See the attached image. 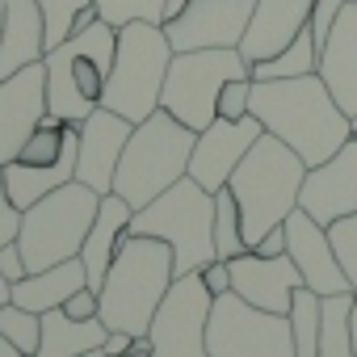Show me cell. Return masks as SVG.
<instances>
[{
	"label": "cell",
	"mask_w": 357,
	"mask_h": 357,
	"mask_svg": "<svg viewBox=\"0 0 357 357\" xmlns=\"http://www.w3.org/2000/svg\"><path fill=\"white\" fill-rule=\"evenodd\" d=\"M252 114L269 135L294 147L307 168L324 164L353 139V118L336 105L319 72L294 80H252Z\"/></svg>",
	"instance_id": "1"
},
{
	"label": "cell",
	"mask_w": 357,
	"mask_h": 357,
	"mask_svg": "<svg viewBox=\"0 0 357 357\" xmlns=\"http://www.w3.org/2000/svg\"><path fill=\"white\" fill-rule=\"evenodd\" d=\"M303 176L307 164L294 147H286L278 135H261L252 143V151L240 160V168L231 172L227 190L236 194L240 206V223H244V244L257 248V240L286 223L298 211V194H303Z\"/></svg>",
	"instance_id": "2"
},
{
	"label": "cell",
	"mask_w": 357,
	"mask_h": 357,
	"mask_svg": "<svg viewBox=\"0 0 357 357\" xmlns=\"http://www.w3.org/2000/svg\"><path fill=\"white\" fill-rule=\"evenodd\" d=\"M172 278H176L172 248L164 240H155V236H130L118 248V257H114V265H109V273H105V282L97 290L101 324L109 332L147 336L151 315L164 303Z\"/></svg>",
	"instance_id": "3"
},
{
	"label": "cell",
	"mask_w": 357,
	"mask_h": 357,
	"mask_svg": "<svg viewBox=\"0 0 357 357\" xmlns=\"http://www.w3.org/2000/svg\"><path fill=\"white\" fill-rule=\"evenodd\" d=\"M198 130L176 122L168 109H155L151 118L135 122L118 172H114V194L126 198L135 211L155 202L164 190H172L181 176H190V155H194Z\"/></svg>",
	"instance_id": "4"
},
{
	"label": "cell",
	"mask_w": 357,
	"mask_h": 357,
	"mask_svg": "<svg viewBox=\"0 0 357 357\" xmlns=\"http://www.w3.org/2000/svg\"><path fill=\"white\" fill-rule=\"evenodd\" d=\"M114 55H118V30L101 17L93 26L76 30L68 43L51 47L43 59V68H47V114L80 126L101 105Z\"/></svg>",
	"instance_id": "5"
},
{
	"label": "cell",
	"mask_w": 357,
	"mask_h": 357,
	"mask_svg": "<svg viewBox=\"0 0 357 357\" xmlns=\"http://www.w3.org/2000/svg\"><path fill=\"white\" fill-rule=\"evenodd\" d=\"M130 236H155L172 248V269L198 273L211 265L215 252V194L202 190L194 176H181L172 190L130 215Z\"/></svg>",
	"instance_id": "6"
},
{
	"label": "cell",
	"mask_w": 357,
	"mask_h": 357,
	"mask_svg": "<svg viewBox=\"0 0 357 357\" xmlns=\"http://www.w3.org/2000/svg\"><path fill=\"white\" fill-rule=\"evenodd\" d=\"M172 43L164 34V26L155 22H130L118 30V55L101 93V105L122 114L126 122H143L160 109V93H164V76L172 63Z\"/></svg>",
	"instance_id": "7"
},
{
	"label": "cell",
	"mask_w": 357,
	"mask_h": 357,
	"mask_svg": "<svg viewBox=\"0 0 357 357\" xmlns=\"http://www.w3.org/2000/svg\"><path fill=\"white\" fill-rule=\"evenodd\" d=\"M97 211H101V194L89 190L84 181H68V185L51 190L47 198H38L30 211H22L17 248L26 257V269L38 273V269L80 257Z\"/></svg>",
	"instance_id": "8"
},
{
	"label": "cell",
	"mask_w": 357,
	"mask_h": 357,
	"mask_svg": "<svg viewBox=\"0 0 357 357\" xmlns=\"http://www.w3.org/2000/svg\"><path fill=\"white\" fill-rule=\"evenodd\" d=\"M252 76L240 47H219V51H181L172 55L160 109H168L176 122H185L190 130H206L219 118V93L227 80Z\"/></svg>",
	"instance_id": "9"
},
{
	"label": "cell",
	"mask_w": 357,
	"mask_h": 357,
	"mask_svg": "<svg viewBox=\"0 0 357 357\" xmlns=\"http://www.w3.org/2000/svg\"><path fill=\"white\" fill-rule=\"evenodd\" d=\"M206 357H294L290 319L278 311H261L227 290L211 307Z\"/></svg>",
	"instance_id": "10"
},
{
	"label": "cell",
	"mask_w": 357,
	"mask_h": 357,
	"mask_svg": "<svg viewBox=\"0 0 357 357\" xmlns=\"http://www.w3.org/2000/svg\"><path fill=\"white\" fill-rule=\"evenodd\" d=\"M215 294L206 290L202 273L172 278L164 303L151 315L147 340L155 357H206V324H211Z\"/></svg>",
	"instance_id": "11"
},
{
	"label": "cell",
	"mask_w": 357,
	"mask_h": 357,
	"mask_svg": "<svg viewBox=\"0 0 357 357\" xmlns=\"http://www.w3.org/2000/svg\"><path fill=\"white\" fill-rule=\"evenodd\" d=\"M257 0H185L181 13L164 22V34L172 51H219L240 47L248 22H252Z\"/></svg>",
	"instance_id": "12"
},
{
	"label": "cell",
	"mask_w": 357,
	"mask_h": 357,
	"mask_svg": "<svg viewBox=\"0 0 357 357\" xmlns=\"http://www.w3.org/2000/svg\"><path fill=\"white\" fill-rule=\"evenodd\" d=\"M261 135H265V126H261L257 114H248L240 122L215 118L206 130H198V143H194V155H190V176H194L202 190L219 194L231 181V172L240 168V160L252 151V143Z\"/></svg>",
	"instance_id": "13"
},
{
	"label": "cell",
	"mask_w": 357,
	"mask_h": 357,
	"mask_svg": "<svg viewBox=\"0 0 357 357\" xmlns=\"http://www.w3.org/2000/svg\"><path fill=\"white\" fill-rule=\"evenodd\" d=\"M298 211H307L324 227L344 219V215H357V135L336 155H328L324 164L307 168L303 194H298Z\"/></svg>",
	"instance_id": "14"
},
{
	"label": "cell",
	"mask_w": 357,
	"mask_h": 357,
	"mask_svg": "<svg viewBox=\"0 0 357 357\" xmlns=\"http://www.w3.org/2000/svg\"><path fill=\"white\" fill-rule=\"evenodd\" d=\"M135 122H126L122 114L97 105L84 122H80V143H76V181H84L89 190H97L101 198L114 194V172L122 160V147L130 139Z\"/></svg>",
	"instance_id": "15"
},
{
	"label": "cell",
	"mask_w": 357,
	"mask_h": 357,
	"mask_svg": "<svg viewBox=\"0 0 357 357\" xmlns=\"http://www.w3.org/2000/svg\"><path fill=\"white\" fill-rule=\"evenodd\" d=\"M47 118V68L30 63L0 80V164L17 160L22 143Z\"/></svg>",
	"instance_id": "16"
},
{
	"label": "cell",
	"mask_w": 357,
	"mask_h": 357,
	"mask_svg": "<svg viewBox=\"0 0 357 357\" xmlns=\"http://www.w3.org/2000/svg\"><path fill=\"white\" fill-rule=\"evenodd\" d=\"M227 265H231V290H236L244 303L261 307V311L286 315L294 290L303 286V273H298V265L290 261V252H282V257H257V252L248 248V252L231 257Z\"/></svg>",
	"instance_id": "17"
},
{
	"label": "cell",
	"mask_w": 357,
	"mask_h": 357,
	"mask_svg": "<svg viewBox=\"0 0 357 357\" xmlns=\"http://www.w3.org/2000/svg\"><path fill=\"white\" fill-rule=\"evenodd\" d=\"M286 252H290V261L298 265L307 290H315V294H344V290H349V278H344L340 265H336L328 227L315 223L307 211H294V215L286 219Z\"/></svg>",
	"instance_id": "18"
},
{
	"label": "cell",
	"mask_w": 357,
	"mask_h": 357,
	"mask_svg": "<svg viewBox=\"0 0 357 357\" xmlns=\"http://www.w3.org/2000/svg\"><path fill=\"white\" fill-rule=\"evenodd\" d=\"M307 26H311V0H257L252 22L240 38V55L248 72L252 63H265L278 51H286Z\"/></svg>",
	"instance_id": "19"
},
{
	"label": "cell",
	"mask_w": 357,
	"mask_h": 357,
	"mask_svg": "<svg viewBox=\"0 0 357 357\" xmlns=\"http://www.w3.org/2000/svg\"><path fill=\"white\" fill-rule=\"evenodd\" d=\"M319 76L336 97V105L353 118L357 114V5L353 0L340 9L332 34L319 47Z\"/></svg>",
	"instance_id": "20"
},
{
	"label": "cell",
	"mask_w": 357,
	"mask_h": 357,
	"mask_svg": "<svg viewBox=\"0 0 357 357\" xmlns=\"http://www.w3.org/2000/svg\"><path fill=\"white\" fill-rule=\"evenodd\" d=\"M130 215H135V206L126 198H118V194L101 198V211H97V219H93V227L84 236V248H80V265H84L89 290H101L118 248L130 240Z\"/></svg>",
	"instance_id": "21"
},
{
	"label": "cell",
	"mask_w": 357,
	"mask_h": 357,
	"mask_svg": "<svg viewBox=\"0 0 357 357\" xmlns=\"http://www.w3.org/2000/svg\"><path fill=\"white\" fill-rule=\"evenodd\" d=\"M43 59H47V26L38 0H9L5 30H0V80Z\"/></svg>",
	"instance_id": "22"
},
{
	"label": "cell",
	"mask_w": 357,
	"mask_h": 357,
	"mask_svg": "<svg viewBox=\"0 0 357 357\" xmlns=\"http://www.w3.org/2000/svg\"><path fill=\"white\" fill-rule=\"evenodd\" d=\"M84 286H89L84 265H80V257H72V261H59V265H51V269L26 273L22 282H13V303L43 315V311L63 307V303H68L76 290H84Z\"/></svg>",
	"instance_id": "23"
},
{
	"label": "cell",
	"mask_w": 357,
	"mask_h": 357,
	"mask_svg": "<svg viewBox=\"0 0 357 357\" xmlns=\"http://www.w3.org/2000/svg\"><path fill=\"white\" fill-rule=\"evenodd\" d=\"M105 336H109V328L101 324V315L72 319L63 307H55V311H43V340H38L34 357H80V353L101 349Z\"/></svg>",
	"instance_id": "24"
},
{
	"label": "cell",
	"mask_w": 357,
	"mask_h": 357,
	"mask_svg": "<svg viewBox=\"0 0 357 357\" xmlns=\"http://www.w3.org/2000/svg\"><path fill=\"white\" fill-rule=\"evenodd\" d=\"M353 290L319 298V357H357L353 349Z\"/></svg>",
	"instance_id": "25"
},
{
	"label": "cell",
	"mask_w": 357,
	"mask_h": 357,
	"mask_svg": "<svg viewBox=\"0 0 357 357\" xmlns=\"http://www.w3.org/2000/svg\"><path fill=\"white\" fill-rule=\"evenodd\" d=\"M319 72V43L311 34V26L273 59L252 63V80H294V76H315Z\"/></svg>",
	"instance_id": "26"
},
{
	"label": "cell",
	"mask_w": 357,
	"mask_h": 357,
	"mask_svg": "<svg viewBox=\"0 0 357 357\" xmlns=\"http://www.w3.org/2000/svg\"><path fill=\"white\" fill-rule=\"evenodd\" d=\"M38 9H43V26H47V51L97 22L93 0H38Z\"/></svg>",
	"instance_id": "27"
},
{
	"label": "cell",
	"mask_w": 357,
	"mask_h": 357,
	"mask_svg": "<svg viewBox=\"0 0 357 357\" xmlns=\"http://www.w3.org/2000/svg\"><path fill=\"white\" fill-rule=\"evenodd\" d=\"M319 298L315 290L298 286L294 298H290V332H294V357H319Z\"/></svg>",
	"instance_id": "28"
},
{
	"label": "cell",
	"mask_w": 357,
	"mask_h": 357,
	"mask_svg": "<svg viewBox=\"0 0 357 357\" xmlns=\"http://www.w3.org/2000/svg\"><path fill=\"white\" fill-rule=\"evenodd\" d=\"M215 252H219V261H231V257L248 252L244 223H240V206H236V194L227 185L215 194Z\"/></svg>",
	"instance_id": "29"
},
{
	"label": "cell",
	"mask_w": 357,
	"mask_h": 357,
	"mask_svg": "<svg viewBox=\"0 0 357 357\" xmlns=\"http://www.w3.org/2000/svg\"><path fill=\"white\" fill-rule=\"evenodd\" d=\"M93 9L101 22H109L114 30L130 26V22H155L164 26L168 17V0H93Z\"/></svg>",
	"instance_id": "30"
},
{
	"label": "cell",
	"mask_w": 357,
	"mask_h": 357,
	"mask_svg": "<svg viewBox=\"0 0 357 357\" xmlns=\"http://www.w3.org/2000/svg\"><path fill=\"white\" fill-rule=\"evenodd\" d=\"M0 336H5L9 344H17L26 357H34L38 340H43V315L26 311L17 303H5V307H0Z\"/></svg>",
	"instance_id": "31"
},
{
	"label": "cell",
	"mask_w": 357,
	"mask_h": 357,
	"mask_svg": "<svg viewBox=\"0 0 357 357\" xmlns=\"http://www.w3.org/2000/svg\"><path fill=\"white\" fill-rule=\"evenodd\" d=\"M328 240H332L340 273L349 278V290L357 294V215H344V219L328 223Z\"/></svg>",
	"instance_id": "32"
},
{
	"label": "cell",
	"mask_w": 357,
	"mask_h": 357,
	"mask_svg": "<svg viewBox=\"0 0 357 357\" xmlns=\"http://www.w3.org/2000/svg\"><path fill=\"white\" fill-rule=\"evenodd\" d=\"M248 114H252V76H236V80H227L223 93H219V118L240 122V118H248Z\"/></svg>",
	"instance_id": "33"
},
{
	"label": "cell",
	"mask_w": 357,
	"mask_h": 357,
	"mask_svg": "<svg viewBox=\"0 0 357 357\" xmlns=\"http://www.w3.org/2000/svg\"><path fill=\"white\" fill-rule=\"evenodd\" d=\"M344 5H349V0H311V34H315L319 47L332 34V26H336V17H340Z\"/></svg>",
	"instance_id": "34"
},
{
	"label": "cell",
	"mask_w": 357,
	"mask_h": 357,
	"mask_svg": "<svg viewBox=\"0 0 357 357\" xmlns=\"http://www.w3.org/2000/svg\"><path fill=\"white\" fill-rule=\"evenodd\" d=\"M17 227H22V211H17L13 198H9L5 164H0V244H13V240H17Z\"/></svg>",
	"instance_id": "35"
},
{
	"label": "cell",
	"mask_w": 357,
	"mask_h": 357,
	"mask_svg": "<svg viewBox=\"0 0 357 357\" xmlns=\"http://www.w3.org/2000/svg\"><path fill=\"white\" fill-rule=\"evenodd\" d=\"M198 273H202V282H206V290H211L215 298L231 290V265H227V261H219V257H215V261H211V265H202Z\"/></svg>",
	"instance_id": "36"
},
{
	"label": "cell",
	"mask_w": 357,
	"mask_h": 357,
	"mask_svg": "<svg viewBox=\"0 0 357 357\" xmlns=\"http://www.w3.org/2000/svg\"><path fill=\"white\" fill-rule=\"evenodd\" d=\"M63 311L72 315V319H93V315H101V298H97V290H76L68 303H63Z\"/></svg>",
	"instance_id": "37"
},
{
	"label": "cell",
	"mask_w": 357,
	"mask_h": 357,
	"mask_svg": "<svg viewBox=\"0 0 357 357\" xmlns=\"http://www.w3.org/2000/svg\"><path fill=\"white\" fill-rule=\"evenodd\" d=\"M30 269H26V257H22V248H17V240L13 244H0V278H9V282H22Z\"/></svg>",
	"instance_id": "38"
},
{
	"label": "cell",
	"mask_w": 357,
	"mask_h": 357,
	"mask_svg": "<svg viewBox=\"0 0 357 357\" xmlns=\"http://www.w3.org/2000/svg\"><path fill=\"white\" fill-rule=\"evenodd\" d=\"M257 257H282L286 252V223H278V227H269L261 240H257V248H252Z\"/></svg>",
	"instance_id": "39"
},
{
	"label": "cell",
	"mask_w": 357,
	"mask_h": 357,
	"mask_svg": "<svg viewBox=\"0 0 357 357\" xmlns=\"http://www.w3.org/2000/svg\"><path fill=\"white\" fill-rule=\"evenodd\" d=\"M130 349H135V336H130V332H109L105 344H101L105 357H122V353H130Z\"/></svg>",
	"instance_id": "40"
},
{
	"label": "cell",
	"mask_w": 357,
	"mask_h": 357,
	"mask_svg": "<svg viewBox=\"0 0 357 357\" xmlns=\"http://www.w3.org/2000/svg\"><path fill=\"white\" fill-rule=\"evenodd\" d=\"M5 303H13V282L0 278V307H5Z\"/></svg>",
	"instance_id": "41"
},
{
	"label": "cell",
	"mask_w": 357,
	"mask_h": 357,
	"mask_svg": "<svg viewBox=\"0 0 357 357\" xmlns=\"http://www.w3.org/2000/svg\"><path fill=\"white\" fill-rule=\"evenodd\" d=\"M0 357H26V353H22V349H17V344H9V340H5V336H0Z\"/></svg>",
	"instance_id": "42"
},
{
	"label": "cell",
	"mask_w": 357,
	"mask_h": 357,
	"mask_svg": "<svg viewBox=\"0 0 357 357\" xmlns=\"http://www.w3.org/2000/svg\"><path fill=\"white\" fill-rule=\"evenodd\" d=\"M181 5H185V0H168V17H172V13H181ZM168 17H164V22H168Z\"/></svg>",
	"instance_id": "43"
},
{
	"label": "cell",
	"mask_w": 357,
	"mask_h": 357,
	"mask_svg": "<svg viewBox=\"0 0 357 357\" xmlns=\"http://www.w3.org/2000/svg\"><path fill=\"white\" fill-rule=\"evenodd\" d=\"M353 349H357V298H353Z\"/></svg>",
	"instance_id": "44"
},
{
	"label": "cell",
	"mask_w": 357,
	"mask_h": 357,
	"mask_svg": "<svg viewBox=\"0 0 357 357\" xmlns=\"http://www.w3.org/2000/svg\"><path fill=\"white\" fill-rule=\"evenodd\" d=\"M5 13H9V0H0V30H5Z\"/></svg>",
	"instance_id": "45"
},
{
	"label": "cell",
	"mask_w": 357,
	"mask_h": 357,
	"mask_svg": "<svg viewBox=\"0 0 357 357\" xmlns=\"http://www.w3.org/2000/svg\"><path fill=\"white\" fill-rule=\"evenodd\" d=\"M80 357H105V353H101V349H93V353H80Z\"/></svg>",
	"instance_id": "46"
},
{
	"label": "cell",
	"mask_w": 357,
	"mask_h": 357,
	"mask_svg": "<svg viewBox=\"0 0 357 357\" xmlns=\"http://www.w3.org/2000/svg\"><path fill=\"white\" fill-rule=\"evenodd\" d=\"M353 135H357V114H353Z\"/></svg>",
	"instance_id": "47"
},
{
	"label": "cell",
	"mask_w": 357,
	"mask_h": 357,
	"mask_svg": "<svg viewBox=\"0 0 357 357\" xmlns=\"http://www.w3.org/2000/svg\"><path fill=\"white\" fill-rule=\"evenodd\" d=\"M353 5H357V0H353Z\"/></svg>",
	"instance_id": "48"
}]
</instances>
